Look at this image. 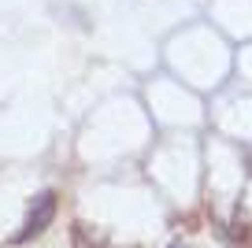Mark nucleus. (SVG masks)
Segmentation results:
<instances>
[{
	"label": "nucleus",
	"instance_id": "1",
	"mask_svg": "<svg viewBox=\"0 0 252 248\" xmlns=\"http://www.w3.org/2000/svg\"><path fill=\"white\" fill-rule=\"evenodd\" d=\"M56 208H60V200H56V193L52 189H45V193H37L30 200V208H26V218H23V230L15 233V245H26V241H33V237H41V233L52 226V218H56Z\"/></svg>",
	"mask_w": 252,
	"mask_h": 248
},
{
	"label": "nucleus",
	"instance_id": "2",
	"mask_svg": "<svg viewBox=\"0 0 252 248\" xmlns=\"http://www.w3.org/2000/svg\"><path fill=\"white\" fill-rule=\"evenodd\" d=\"M241 245H245V248H252V226H249V230L241 233Z\"/></svg>",
	"mask_w": 252,
	"mask_h": 248
}]
</instances>
